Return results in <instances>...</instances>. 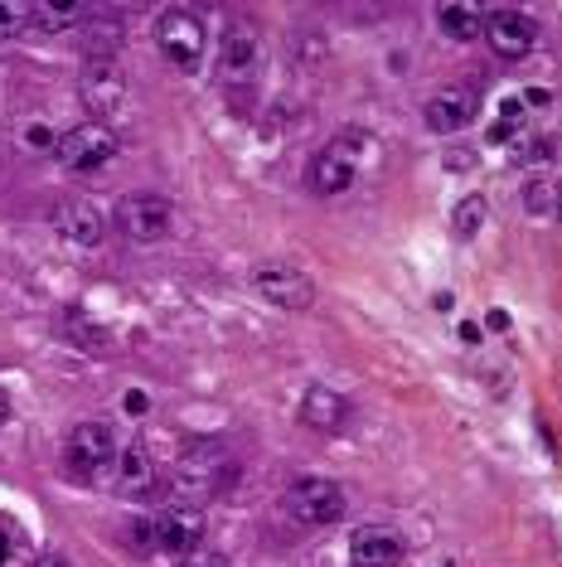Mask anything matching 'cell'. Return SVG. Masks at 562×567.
<instances>
[{
  "label": "cell",
  "mask_w": 562,
  "mask_h": 567,
  "mask_svg": "<svg viewBox=\"0 0 562 567\" xmlns=\"http://www.w3.org/2000/svg\"><path fill=\"white\" fill-rule=\"evenodd\" d=\"M233 475H238V461L228 456L223 442H199V446L180 451V461H175V471H170V485L180 499L199 505V499L223 495V489L233 485Z\"/></svg>",
  "instance_id": "obj_1"
},
{
  "label": "cell",
  "mask_w": 562,
  "mask_h": 567,
  "mask_svg": "<svg viewBox=\"0 0 562 567\" xmlns=\"http://www.w3.org/2000/svg\"><path fill=\"white\" fill-rule=\"evenodd\" d=\"M156 49L170 69L180 73H199L204 69V49H209V34H204V20L189 16V10H165L156 20Z\"/></svg>",
  "instance_id": "obj_2"
},
{
  "label": "cell",
  "mask_w": 562,
  "mask_h": 567,
  "mask_svg": "<svg viewBox=\"0 0 562 567\" xmlns=\"http://www.w3.org/2000/svg\"><path fill=\"white\" fill-rule=\"evenodd\" d=\"M344 509H350V499H344V489L335 481H325V475H301V481H291V489H287V514L305 528L340 524Z\"/></svg>",
  "instance_id": "obj_3"
},
{
  "label": "cell",
  "mask_w": 562,
  "mask_h": 567,
  "mask_svg": "<svg viewBox=\"0 0 562 567\" xmlns=\"http://www.w3.org/2000/svg\"><path fill=\"white\" fill-rule=\"evenodd\" d=\"M364 146L368 136L360 132H340L321 156L311 161V189L315 195H344V189L354 185V175H360V161H364Z\"/></svg>",
  "instance_id": "obj_4"
},
{
  "label": "cell",
  "mask_w": 562,
  "mask_h": 567,
  "mask_svg": "<svg viewBox=\"0 0 562 567\" xmlns=\"http://www.w3.org/2000/svg\"><path fill=\"white\" fill-rule=\"evenodd\" d=\"M122 151V141L117 132H112L107 122H83V126H73V132H63L59 136V165L63 171H73V175H87V171H102L112 156Z\"/></svg>",
  "instance_id": "obj_5"
},
{
  "label": "cell",
  "mask_w": 562,
  "mask_h": 567,
  "mask_svg": "<svg viewBox=\"0 0 562 567\" xmlns=\"http://www.w3.org/2000/svg\"><path fill=\"white\" fill-rule=\"evenodd\" d=\"M485 44H490L495 59L519 63L539 44V24H533L529 10H490V16H485Z\"/></svg>",
  "instance_id": "obj_6"
},
{
  "label": "cell",
  "mask_w": 562,
  "mask_h": 567,
  "mask_svg": "<svg viewBox=\"0 0 562 567\" xmlns=\"http://www.w3.org/2000/svg\"><path fill=\"white\" fill-rule=\"evenodd\" d=\"M117 456H122V436H117V427H112L107 417H87V422L73 427V436H69V461L79 471L97 475V471H107Z\"/></svg>",
  "instance_id": "obj_7"
},
{
  "label": "cell",
  "mask_w": 562,
  "mask_h": 567,
  "mask_svg": "<svg viewBox=\"0 0 562 567\" xmlns=\"http://www.w3.org/2000/svg\"><path fill=\"white\" fill-rule=\"evenodd\" d=\"M175 224V209L165 195H126L117 204V228L132 243H160Z\"/></svg>",
  "instance_id": "obj_8"
},
{
  "label": "cell",
  "mask_w": 562,
  "mask_h": 567,
  "mask_svg": "<svg viewBox=\"0 0 562 567\" xmlns=\"http://www.w3.org/2000/svg\"><path fill=\"white\" fill-rule=\"evenodd\" d=\"M223 79L228 83H252L262 69V34L252 20H233L223 34Z\"/></svg>",
  "instance_id": "obj_9"
},
{
  "label": "cell",
  "mask_w": 562,
  "mask_h": 567,
  "mask_svg": "<svg viewBox=\"0 0 562 567\" xmlns=\"http://www.w3.org/2000/svg\"><path fill=\"white\" fill-rule=\"evenodd\" d=\"M252 287H258L267 306H281V311H305L315 301V281L296 272V267H258Z\"/></svg>",
  "instance_id": "obj_10"
},
{
  "label": "cell",
  "mask_w": 562,
  "mask_h": 567,
  "mask_svg": "<svg viewBox=\"0 0 562 567\" xmlns=\"http://www.w3.org/2000/svg\"><path fill=\"white\" fill-rule=\"evenodd\" d=\"M54 228L63 243H73V248H97L102 234H107V224H102V209L87 199H59L54 204Z\"/></svg>",
  "instance_id": "obj_11"
},
{
  "label": "cell",
  "mask_w": 562,
  "mask_h": 567,
  "mask_svg": "<svg viewBox=\"0 0 562 567\" xmlns=\"http://www.w3.org/2000/svg\"><path fill=\"white\" fill-rule=\"evenodd\" d=\"M204 538V514L195 505H170L156 514V553H195Z\"/></svg>",
  "instance_id": "obj_12"
},
{
  "label": "cell",
  "mask_w": 562,
  "mask_h": 567,
  "mask_svg": "<svg viewBox=\"0 0 562 567\" xmlns=\"http://www.w3.org/2000/svg\"><path fill=\"white\" fill-rule=\"evenodd\" d=\"M422 112H427L431 132H441V136L466 132V126L476 122V93H470V87H437Z\"/></svg>",
  "instance_id": "obj_13"
},
{
  "label": "cell",
  "mask_w": 562,
  "mask_h": 567,
  "mask_svg": "<svg viewBox=\"0 0 562 567\" xmlns=\"http://www.w3.org/2000/svg\"><path fill=\"white\" fill-rule=\"evenodd\" d=\"M403 558V534L398 528H360L350 538V563L354 567H393Z\"/></svg>",
  "instance_id": "obj_14"
},
{
  "label": "cell",
  "mask_w": 562,
  "mask_h": 567,
  "mask_svg": "<svg viewBox=\"0 0 562 567\" xmlns=\"http://www.w3.org/2000/svg\"><path fill=\"white\" fill-rule=\"evenodd\" d=\"M301 422L311 432H340L350 422V403L335 389H325V383H311L301 398Z\"/></svg>",
  "instance_id": "obj_15"
},
{
  "label": "cell",
  "mask_w": 562,
  "mask_h": 567,
  "mask_svg": "<svg viewBox=\"0 0 562 567\" xmlns=\"http://www.w3.org/2000/svg\"><path fill=\"white\" fill-rule=\"evenodd\" d=\"M156 461H150V451L140 446V442H132L117 456V481H122V489L126 495H146V489H156Z\"/></svg>",
  "instance_id": "obj_16"
},
{
  "label": "cell",
  "mask_w": 562,
  "mask_h": 567,
  "mask_svg": "<svg viewBox=\"0 0 562 567\" xmlns=\"http://www.w3.org/2000/svg\"><path fill=\"white\" fill-rule=\"evenodd\" d=\"M437 20L451 40H476V34H485V10L476 0H446L437 10Z\"/></svg>",
  "instance_id": "obj_17"
},
{
  "label": "cell",
  "mask_w": 562,
  "mask_h": 567,
  "mask_svg": "<svg viewBox=\"0 0 562 567\" xmlns=\"http://www.w3.org/2000/svg\"><path fill=\"white\" fill-rule=\"evenodd\" d=\"M122 93H126V87L112 79L107 69H97V73H87V79H83V97H87V107H93V112H112V102H117Z\"/></svg>",
  "instance_id": "obj_18"
},
{
  "label": "cell",
  "mask_w": 562,
  "mask_h": 567,
  "mask_svg": "<svg viewBox=\"0 0 562 567\" xmlns=\"http://www.w3.org/2000/svg\"><path fill=\"white\" fill-rule=\"evenodd\" d=\"M79 20H87V6H30V24L40 30H69Z\"/></svg>",
  "instance_id": "obj_19"
},
{
  "label": "cell",
  "mask_w": 562,
  "mask_h": 567,
  "mask_svg": "<svg viewBox=\"0 0 562 567\" xmlns=\"http://www.w3.org/2000/svg\"><path fill=\"white\" fill-rule=\"evenodd\" d=\"M485 214H490V204H485L480 195H466L461 204H456V214H451L456 234H461V238H476L480 228H485Z\"/></svg>",
  "instance_id": "obj_20"
},
{
  "label": "cell",
  "mask_w": 562,
  "mask_h": 567,
  "mask_svg": "<svg viewBox=\"0 0 562 567\" xmlns=\"http://www.w3.org/2000/svg\"><path fill=\"white\" fill-rule=\"evenodd\" d=\"M126 538H132L136 553H156V514H146V519H132V524H126Z\"/></svg>",
  "instance_id": "obj_21"
},
{
  "label": "cell",
  "mask_w": 562,
  "mask_h": 567,
  "mask_svg": "<svg viewBox=\"0 0 562 567\" xmlns=\"http://www.w3.org/2000/svg\"><path fill=\"white\" fill-rule=\"evenodd\" d=\"M519 122H523V102H519V97H509L504 107H500V122L490 126V141H504V136H509V126H519Z\"/></svg>",
  "instance_id": "obj_22"
},
{
  "label": "cell",
  "mask_w": 562,
  "mask_h": 567,
  "mask_svg": "<svg viewBox=\"0 0 562 567\" xmlns=\"http://www.w3.org/2000/svg\"><path fill=\"white\" fill-rule=\"evenodd\" d=\"M24 20H30V6H15V0H0V34H15Z\"/></svg>",
  "instance_id": "obj_23"
},
{
  "label": "cell",
  "mask_w": 562,
  "mask_h": 567,
  "mask_svg": "<svg viewBox=\"0 0 562 567\" xmlns=\"http://www.w3.org/2000/svg\"><path fill=\"white\" fill-rule=\"evenodd\" d=\"M24 146L30 151H59V136L49 132V126L34 122V126H24Z\"/></svg>",
  "instance_id": "obj_24"
},
{
  "label": "cell",
  "mask_w": 562,
  "mask_h": 567,
  "mask_svg": "<svg viewBox=\"0 0 562 567\" xmlns=\"http://www.w3.org/2000/svg\"><path fill=\"white\" fill-rule=\"evenodd\" d=\"M180 567H228V558H223V553L219 548H195V553H185V563Z\"/></svg>",
  "instance_id": "obj_25"
},
{
  "label": "cell",
  "mask_w": 562,
  "mask_h": 567,
  "mask_svg": "<svg viewBox=\"0 0 562 567\" xmlns=\"http://www.w3.org/2000/svg\"><path fill=\"white\" fill-rule=\"evenodd\" d=\"M34 567H73V563H69V558H59V553H49V558H40Z\"/></svg>",
  "instance_id": "obj_26"
},
{
  "label": "cell",
  "mask_w": 562,
  "mask_h": 567,
  "mask_svg": "<svg viewBox=\"0 0 562 567\" xmlns=\"http://www.w3.org/2000/svg\"><path fill=\"white\" fill-rule=\"evenodd\" d=\"M126 412H146V398H140V393H126Z\"/></svg>",
  "instance_id": "obj_27"
},
{
  "label": "cell",
  "mask_w": 562,
  "mask_h": 567,
  "mask_svg": "<svg viewBox=\"0 0 562 567\" xmlns=\"http://www.w3.org/2000/svg\"><path fill=\"white\" fill-rule=\"evenodd\" d=\"M6 422H10V398L0 393V427H6Z\"/></svg>",
  "instance_id": "obj_28"
},
{
  "label": "cell",
  "mask_w": 562,
  "mask_h": 567,
  "mask_svg": "<svg viewBox=\"0 0 562 567\" xmlns=\"http://www.w3.org/2000/svg\"><path fill=\"white\" fill-rule=\"evenodd\" d=\"M553 214H558V224H562V189H558V199H553Z\"/></svg>",
  "instance_id": "obj_29"
}]
</instances>
